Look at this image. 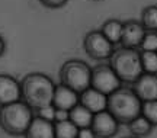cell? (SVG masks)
<instances>
[{
  "label": "cell",
  "instance_id": "cell-7",
  "mask_svg": "<svg viewBox=\"0 0 157 138\" xmlns=\"http://www.w3.org/2000/svg\"><path fill=\"white\" fill-rule=\"evenodd\" d=\"M122 82L119 80L112 67L108 64H99L92 68V87L105 94H111L121 87Z\"/></svg>",
  "mask_w": 157,
  "mask_h": 138
},
{
  "label": "cell",
  "instance_id": "cell-24",
  "mask_svg": "<svg viewBox=\"0 0 157 138\" xmlns=\"http://www.w3.org/2000/svg\"><path fill=\"white\" fill-rule=\"evenodd\" d=\"M68 0H39V3L48 9H58L67 3Z\"/></svg>",
  "mask_w": 157,
  "mask_h": 138
},
{
  "label": "cell",
  "instance_id": "cell-4",
  "mask_svg": "<svg viewBox=\"0 0 157 138\" xmlns=\"http://www.w3.org/2000/svg\"><path fill=\"white\" fill-rule=\"evenodd\" d=\"M109 61H111L109 66L112 67L115 74L124 83H134L144 73L138 48H127V47L115 48L112 55L109 57Z\"/></svg>",
  "mask_w": 157,
  "mask_h": 138
},
{
  "label": "cell",
  "instance_id": "cell-15",
  "mask_svg": "<svg viewBox=\"0 0 157 138\" xmlns=\"http://www.w3.org/2000/svg\"><path fill=\"white\" fill-rule=\"evenodd\" d=\"M68 119L73 122L77 128H87L92 125L93 113L82 103H77L73 109L68 110Z\"/></svg>",
  "mask_w": 157,
  "mask_h": 138
},
{
  "label": "cell",
  "instance_id": "cell-16",
  "mask_svg": "<svg viewBox=\"0 0 157 138\" xmlns=\"http://www.w3.org/2000/svg\"><path fill=\"white\" fill-rule=\"evenodd\" d=\"M122 26H124V22H121V21H118V19H108L106 22H103V25L101 26V32L113 45H118L121 42Z\"/></svg>",
  "mask_w": 157,
  "mask_h": 138
},
{
  "label": "cell",
  "instance_id": "cell-17",
  "mask_svg": "<svg viewBox=\"0 0 157 138\" xmlns=\"http://www.w3.org/2000/svg\"><path fill=\"white\" fill-rule=\"evenodd\" d=\"M128 128L131 134L135 135V137H147V135H150L153 131V124L148 119H147L146 116L143 115H138L137 118H134L132 121L128 124Z\"/></svg>",
  "mask_w": 157,
  "mask_h": 138
},
{
  "label": "cell",
  "instance_id": "cell-23",
  "mask_svg": "<svg viewBox=\"0 0 157 138\" xmlns=\"http://www.w3.org/2000/svg\"><path fill=\"white\" fill-rule=\"evenodd\" d=\"M35 115L39 116V118H42V119H47V121L54 122L56 108H54L52 103H51V105H47V106H42V108H39V109L35 110Z\"/></svg>",
  "mask_w": 157,
  "mask_h": 138
},
{
  "label": "cell",
  "instance_id": "cell-22",
  "mask_svg": "<svg viewBox=\"0 0 157 138\" xmlns=\"http://www.w3.org/2000/svg\"><path fill=\"white\" fill-rule=\"evenodd\" d=\"M140 51H156L157 52V31H146L141 41Z\"/></svg>",
  "mask_w": 157,
  "mask_h": 138
},
{
  "label": "cell",
  "instance_id": "cell-8",
  "mask_svg": "<svg viewBox=\"0 0 157 138\" xmlns=\"http://www.w3.org/2000/svg\"><path fill=\"white\" fill-rule=\"evenodd\" d=\"M90 128L95 131L96 137L99 138H112L119 129V122L108 109L93 113Z\"/></svg>",
  "mask_w": 157,
  "mask_h": 138
},
{
  "label": "cell",
  "instance_id": "cell-29",
  "mask_svg": "<svg viewBox=\"0 0 157 138\" xmlns=\"http://www.w3.org/2000/svg\"><path fill=\"white\" fill-rule=\"evenodd\" d=\"M93 2H98V0H93Z\"/></svg>",
  "mask_w": 157,
  "mask_h": 138
},
{
  "label": "cell",
  "instance_id": "cell-26",
  "mask_svg": "<svg viewBox=\"0 0 157 138\" xmlns=\"http://www.w3.org/2000/svg\"><path fill=\"white\" fill-rule=\"evenodd\" d=\"M66 119H68V110L56 109V116H54V122L66 121Z\"/></svg>",
  "mask_w": 157,
  "mask_h": 138
},
{
  "label": "cell",
  "instance_id": "cell-5",
  "mask_svg": "<svg viewBox=\"0 0 157 138\" xmlns=\"http://www.w3.org/2000/svg\"><path fill=\"white\" fill-rule=\"evenodd\" d=\"M61 84L82 93L92 84V68L82 60H68L60 68Z\"/></svg>",
  "mask_w": 157,
  "mask_h": 138
},
{
  "label": "cell",
  "instance_id": "cell-18",
  "mask_svg": "<svg viewBox=\"0 0 157 138\" xmlns=\"http://www.w3.org/2000/svg\"><path fill=\"white\" fill-rule=\"evenodd\" d=\"M54 132L56 138H77L78 128L70 119L60 122H54Z\"/></svg>",
  "mask_w": 157,
  "mask_h": 138
},
{
  "label": "cell",
  "instance_id": "cell-21",
  "mask_svg": "<svg viewBox=\"0 0 157 138\" xmlns=\"http://www.w3.org/2000/svg\"><path fill=\"white\" fill-rule=\"evenodd\" d=\"M141 115L146 116L153 124V127H157V100H148L143 102L141 106Z\"/></svg>",
  "mask_w": 157,
  "mask_h": 138
},
{
  "label": "cell",
  "instance_id": "cell-13",
  "mask_svg": "<svg viewBox=\"0 0 157 138\" xmlns=\"http://www.w3.org/2000/svg\"><path fill=\"white\" fill-rule=\"evenodd\" d=\"M78 103V93L73 89L67 87L64 84H57L52 96V105L56 109L70 110Z\"/></svg>",
  "mask_w": 157,
  "mask_h": 138
},
{
  "label": "cell",
  "instance_id": "cell-14",
  "mask_svg": "<svg viewBox=\"0 0 157 138\" xmlns=\"http://www.w3.org/2000/svg\"><path fill=\"white\" fill-rule=\"evenodd\" d=\"M25 138H56L54 132V122L42 119L35 115L32 122L29 124L26 132L23 134Z\"/></svg>",
  "mask_w": 157,
  "mask_h": 138
},
{
  "label": "cell",
  "instance_id": "cell-11",
  "mask_svg": "<svg viewBox=\"0 0 157 138\" xmlns=\"http://www.w3.org/2000/svg\"><path fill=\"white\" fill-rule=\"evenodd\" d=\"M22 99L21 82L9 74H0V106Z\"/></svg>",
  "mask_w": 157,
  "mask_h": 138
},
{
  "label": "cell",
  "instance_id": "cell-1",
  "mask_svg": "<svg viewBox=\"0 0 157 138\" xmlns=\"http://www.w3.org/2000/svg\"><path fill=\"white\" fill-rule=\"evenodd\" d=\"M56 84L52 79L42 73H29L21 82L22 99L34 110L52 103Z\"/></svg>",
  "mask_w": 157,
  "mask_h": 138
},
{
  "label": "cell",
  "instance_id": "cell-12",
  "mask_svg": "<svg viewBox=\"0 0 157 138\" xmlns=\"http://www.w3.org/2000/svg\"><path fill=\"white\" fill-rule=\"evenodd\" d=\"M78 103H82L84 108H87L92 113H98V112L106 109L108 94L102 93L90 86L84 92L78 93Z\"/></svg>",
  "mask_w": 157,
  "mask_h": 138
},
{
  "label": "cell",
  "instance_id": "cell-6",
  "mask_svg": "<svg viewBox=\"0 0 157 138\" xmlns=\"http://www.w3.org/2000/svg\"><path fill=\"white\" fill-rule=\"evenodd\" d=\"M86 54L93 60H108L112 55L115 45L99 31H90L83 39Z\"/></svg>",
  "mask_w": 157,
  "mask_h": 138
},
{
  "label": "cell",
  "instance_id": "cell-20",
  "mask_svg": "<svg viewBox=\"0 0 157 138\" xmlns=\"http://www.w3.org/2000/svg\"><path fill=\"white\" fill-rule=\"evenodd\" d=\"M143 71L157 74V52L156 51H140Z\"/></svg>",
  "mask_w": 157,
  "mask_h": 138
},
{
  "label": "cell",
  "instance_id": "cell-27",
  "mask_svg": "<svg viewBox=\"0 0 157 138\" xmlns=\"http://www.w3.org/2000/svg\"><path fill=\"white\" fill-rule=\"evenodd\" d=\"M5 51H6V41H5V38L0 35V57L5 54Z\"/></svg>",
  "mask_w": 157,
  "mask_h": 138
},
{
  "label": "cell",
  "instance_id": "cell-10",
  "mask_svg": "<svg viewBox=\"0 0 157 138\" xmlns=\"http://www.w3.org/2000/svg\"><path fill=\"white\" fill-rule=\"evenodd\" d=\"M135 94L140 98L141 102L157 100V74L143 73L134 83Z\"/></svg>",
  "mask_w": 157,
  "mask_h": 138
},
{
  "label": "cell",
  "instance_id": "cell-19",
  "mask_svg": "<svg viewBox=\"0 0 157 138\" xmlns=\"http://www.w3.org/2000/svg\"><path fill=\"white\" fill-rule=\"evenodd\" d=\"M141 23L146 31H157V5H150L143 9Z\"/></svg>",
  "mask_w": 157,
  "mask_h": 138
},
{
  "label": "cell",
  "instance_id": "cell-9",
  "mask_svg": "<svg viewBox=\"0 0 157 138\" xmlns=\"http://www.w3.org/2000/svg\"><path fill=\"white\" fill-rule=\"evenodd\" d=\"M146 35V28L143 26L141 21L129 19L125 21L122 26V35H121V47L127 48H138L140 50L141 41Z\"/></svg>",
  "mask_w": 157,
  "mask_h": 138
},
{
  "label": "cell",
  "instance_id": "cell-3",
  "mask_svg": "<svg viewBox=\"0 0 157 138\" xmlns=\"http://www.w3.org/2000/svg\"><path fill=\"white\" fill-rule=\"evenodd\" d=\"M34 116V109L23 100L12 102L0 106V128L9 135L19 137L26 132Z\"/></svg>",
  "mask_w": 157,
  "mask_h": 138
},
{
  "label": "cell",
  "instance_id": "cell-28",
  "mask_svg": "<svg viewBox=\"0 0 157 138\" xmlns=\"http://www.w3.org/2000/svg\"><path fill=\"white\" fill-rule=\"evenodd\" d=\"M125 138H140V137H135V135H131V137H125Z\"/></svg>",
  "mask_w": 157,
  "mask_h": 138
},
{
  "label": "cell",
  "instance_id": "cell-25",
  "mask_svg": "<svg viewBox=\"0 0 157 138\" xmlns=\"http://www.w3.org/2000/svg\"><path fill=\"white\" fill-rule=\"evenodd\" d=\"M77 138H98V137H96L95 131L90 127H87V128H78Z\"/></svg>",
  "mask_w": 157,
  "mask_h": 138
},
{
  "label": "cell",
  "instance_id": "cell-2",
  "mask_svg": "<svg viewBox=\"0 0 157 138\" xmlns=\"http://www.w3.org/2000/svg\"><path fill=\"white\" fill-rule=\"evenodd\" d=\"M141 106L143 102L132 89L121 86L115 92L108 94L106 109L115 116V119L119 124L128 125L134 118L141 115Z\"/></svg>",
  "mask_w": 157,
  "mask_h": 138
}]
</instances>
